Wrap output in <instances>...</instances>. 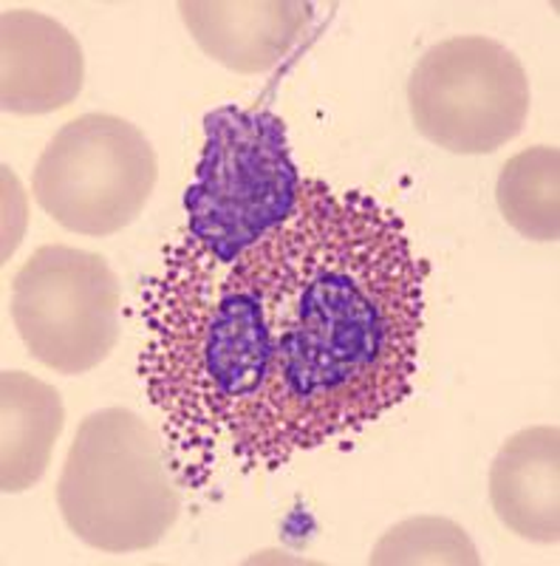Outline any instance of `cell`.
<instances>
[{
	"label": "cell",
	"instance_id": "12",
	"mask_svg": "<svg viewBox=\"0 0 560 566\" xmlns=\"http://www.w3.org/2000/svg\"><path fill=\"white\" fill-rule=\"evenodd\" d=\"M368 564H482L471 535L464 533L451 518L436 515H416L405 518L397 527L388 530L373 547Z\"/></svg>",
	"mask_w": 560,
	"mask_h": 566
},
{
	"label": "cell",
	"instance_id": "8",
	"mask_svg": "<svg viewBox=\"0 0 560 566\" xmlns=\"http://www.w3.org/2000/svg\"><path fill=\"white\" fill-rule=\"evenodd\" d=\"M179 12L207 57L239 74H258L292 52L311 20V3L181 0Z\"/></svg>",
	"mask_w": 560,
	"mask_h": 566
},
{
	"label": "cell",
	"instance_id": "10",
	"mask_svg": "<svg viewBox=\"0 0 560 566\" xmlns=\"http://www.w3.org/2000/svg\"><path fill=\"white\" fill-rule=\"evenodd\" d=\"M63 399L27 371L0 374V490L27 493L45 476L63 433Z\"/></svg>",
	"mask_w": 560,
	"mask_h": 566
},
{
	"label": "cell",
	"instance_id": "11",
	"mask_svg": "<svg viewBox=\"0 0 560 566\" xmlns=\"http://www.w3.org/2000/svg\"><path fill=\"white\" fill-rule=\"evenodd\" d=\"M496 199L509 227L524 239H560V154L538 145L516 154L498 176Z\"/></svg>",
	"mask_w": 560,
	"mask_h": 566
},
{
	"label": "cell",
	"instance_id": "7",
	"mask_svg": "<svg viewBox=\"0 0 560 566\" xmlns=\"http://www.w3.org/2000/svg\"><path fill=\"white\" fill-rule=\"evenodd\" d=\"M85 57L63 23L34 9L0 14V105L7 114L38 116L77 99Z\"/></svg>",
	"mask_w": 560,
	"mask_h": 566
},
{
	"label": "cell",
	"instance_id": "2",
	"mask_svg": "<svg viewBox=\"0 0 560 566\" xmlns=\"http://www.w3.org/2000/svg\"><path fill=\"white\" fill-rule=\"evenodd\" d=\"M57 504L83 544L119 555L156 547L179 518L181 495L150 424L128 408H103L77 428Z\"/></svg>",
	"mask_w": 560,
	"mask_h": 566
},
{
	"label": "cell",
	"instance_id": "1",
	"mask_svg": "<svg viewBox=\"0 0 560 566\" xmlns=\"http://www.w3.org/2000/svg\"><path fill=\"white\" fill-rule=\"evenodd\" d=\"M425 266L360 190L300 181L284 224L232 261L184 239L142 290L139 374L201 488L221 464H286L411 394Z\"/></svg>",
	"mask_w": 560,
	"mask_h": 566
},
{
	"label": "cell",
	"instance_id": "9",
	"mask_svg": "<svg viewBox=\"0 0 560 566\" xmlns=\"http://www.w3.org/2000/svg\"><path fill=\"white\" fill-rule=\"evenodd\" d=\"M489 499L507 530L535 544L560 541V431L524 428L509 437L489 470Z\"/></svg>",
	"mask_w": 560,
	"mask_h": 566
},
{
	"label": "cell",
	"instance_id": "3",
	"mask_svg": "<svg viewBox=\"0 0 560 566\" xmlns=\"http://www.w3.org/2000/svg\"><path fill=\"white\" fill-rule=\"evenodd\" d=\"M300 196L286 128L270 111L224 105L204 116V154L187 187V239L232 261L284 224Z\"/></svg>",
	"mask_w": 560,
	"mask_h": 566
},
{
	"label": "cell",
	"instance_id": "4",
	"mask_svg": "<svg viewBox=\"0 0 560 566\" xmlns=\"http://www.w3.org/2000/svg\"><path fill=\"white\" fill-rule=\"evenodd\" d=\"M156 176L154 145L142 130L123 116L85 114L45 145L32 190L60 227L103 239L139 219Z\"/></svg>",
	"mask_w": 560,
	"mask_h": 566
},
{
	"label": "cell",
	"instance_id": "5",
	"mask_svg": "<svg viewBox=\"0 0 560 566\" xmlns=\"http://www.w3.org/2000/svg\"><path fill=\"white\" fill-rule=\"evenodd\" d=\"M416 130L462 156L496 154L529 116V80L521 60L482 34L431 45L408 80Z\"/></svg>",
	"mask_w": 560,
	"mask_h": 566
},
{
	"label": "cell",
	"instance_id": "6",
	"mask_svg": "<svg viewBox=\"0 0 560 566\" xmlns=\"http://www.w3.org/2000/svg\"><path fill=\"white\" fill-rule=\"evenodd\" d=\"M123 290L103 255L40 247L12 281V321L34 360L74 377L108 360L119 343Z\"/></svg>",
	"mask_w": 560,
	"mask_h": 566
}]
</instances>
